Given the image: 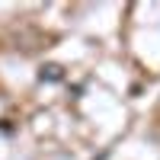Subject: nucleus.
I'll return each mask as SVG.
<instances>
[{"label":"nucleus","mask_w":160,"mask_h":160,"mask_svg":"<svg viewBox=\"0 0 160 160\" xmlns=\"http://www.w3.org/2000/svg\"><path fill=\"white\" fill-rule=\"evenodd\" d=\"M42 77H48V80H61V68H45Z\"/></svg>","instance_id":"f257e3e1"}]
</instances>
